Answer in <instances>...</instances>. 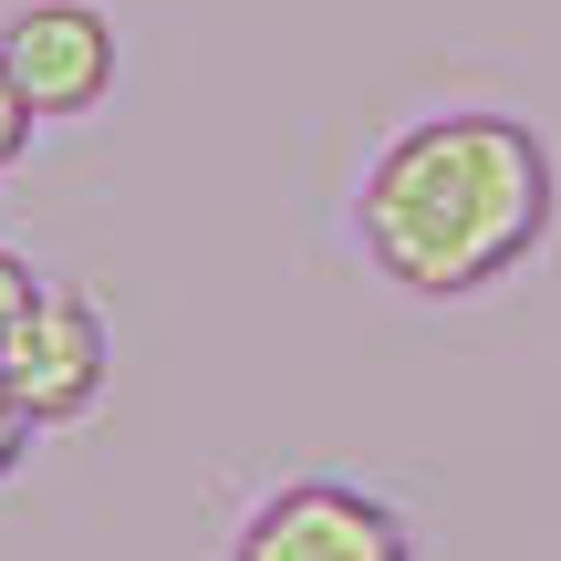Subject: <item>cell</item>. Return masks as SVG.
Masks as SVG:
<instances>
[{
    "label": "cell",
    "instance_id": "3957f363",
    "mask_svg": "<svg viewBox=\"0 0 561 561\" xmlns=\"http://www.w3.org/2000/svg\"><path fill=\"white\" fill-rule=\"evenodd\" d=\"M0 375L32 405V426H73V416H94L104 375H115V333H104V312L83 291H42L21 312V333L0 343Z\"/></svg>",
    "mask_w": 561,
    "mask_h": 561
},
{
    "label": "cell",
    "instance_id": "52a82bcc",
    "mask_svg": "<svg viewBox=\"0 0 561 561\" xmlns=\"http://www.w3.org/2000/svg\"><path fill=\"white\" fill-rule=\"evenodd\" d=\"M32 458V405L11 396V375H0V479H11V468Z\"/></svg>",
    "mask_w": 561,
    "mask_h": 561
},
{
    "label": "cell",
    "instance_id": "6da1fadb",
    "mask_svg": "<svg viewBox=\"0 0 561 561\" xmlns=\"http://www.w3.org/2000/svg\"><path fill=\"white\" fill-rule=\"evenodd\" d=\"M551 229V146L520 115H426L364 167L354 240L396 291L468 301L510 280Z\"/></svg>",
    "mask_w": 561,
    "mask_h": 561
},
{
    "label": "cell",
    "instance_id": "5b68a950",
    "mask_svg": "<svg viewBox=\"0 0 561 561\" xmlns=\"http://www.w3.org/2000/svg\"><path fill=\"white\" fill-rule=\"evenodd\" d=\"M32 125H42V104L21 94V73H11V62H0V178H11V167L32 157Z\"/></svg>",
    "mask_w": 561,
    "mask_h": 561
},
{
    "label": "cell",
    "instance_id": "277c9868",
    "mask_svg": "<svg viewBox=\"0 0 561 561\" xmlns=\"http://www.w3.org/2000/svg\"><path fill=\"white\" fill-rule=\"evenodd\" d=\"M0 62L21 73V94L53 115H94L115 94V21L94 0H21L11 32H0Z\"/></svg>",
    "mask_w": 561,
    "mask_h": 561
},
{
    "label": "cell",
    "instance_id": "7a4b0ae2",
    "mask_svg": "<svg viewBox=\"0 0 561 561\" xmlns=\"http://www.w3.org/2000/svg\"><path fill=\"white\" fill-rule=\"evenodd\" d=\"M229 561H416L405 520L354 479H280L240 520Z\"/></svg>",
    "mask_w": 561,
    "mask_h": 561
},
{
    "label": "cell",
    "instance_id": "8992f818",
    "mask_svg": "<svg viewBox=\"0 0 561 561\" xmlns=\"http://www.w3.org/2000/svg\"><path fill=\"white\" fill-rule=\"evenodd\" d=\"M42 291H53V280H42L32 261H21V250H0V343H11V333H21V312H32V301H42Z\"/></svg>",
    "mask_w": 561,
    "mask_h": 561
}]
</instances>
